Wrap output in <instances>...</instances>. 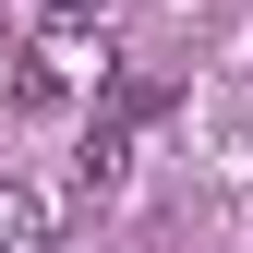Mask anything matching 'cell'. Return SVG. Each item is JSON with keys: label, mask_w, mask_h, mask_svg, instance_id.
<instances>
[{"label": "cell", "mask_w": 253, "mask_h": 253, "mask_svg": "<svg viewBox=\"0 0 253 253\" xmlns=\"http://www.w3.org/2000/svg\"><path fill=\"white\" fill-rule=\"evenodd\" d=\"M0 253H48V205L24 181H0Z\"/></svg>", "instance_id": "6da1fadb"}, {"label": "cell", "mask_w": 253, "mask_h": 253, "mask_svg": "<svg viewBox=\"0 0 253 253\" xmlns=\"http://www.w3.org/2000/svg\"><path fill=\"white\" fill-rule=\"evenodd\" d=\"M37 12H48V24H73V37H84V24H109L121 0H37Z\"/></svg>", "instance_id": "7a4b0ae2"}]
</instances>
